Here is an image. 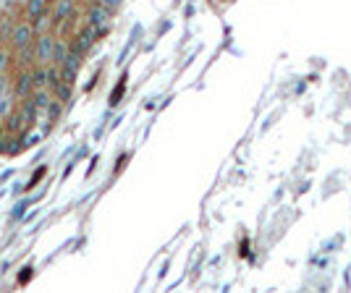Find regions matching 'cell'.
<instances>
[{"mask_svg": "<svg viewBox=\"0 0 351 293\" xmlns=\"http://www.w3.org/2000/svg\"><path fill=\"white\" fill-rule=\"evenodd\" d=\"M100 3H103V5L108 8V11H110V14H116L118 8H121V3H123V0H100Z\"/></svg>", "mask_w": 351, "mask_h": 293, "instance_id": "cell-13", "label": "cell"}, {"mask_svg": "<svg viewBox=\"0 0 351 293\" xmlns=\"http://www.w3.org/2000/svg\"><path fill=\"white\" fill-rule=\"evenodd\" d=\"M50 92H53V100H60V103L66 105V103H71V97H73V84H69V81L60 79Z\"/></svg>", "mask_w": 351, "mask_h": 293, "instance_id": "cell-7", "label": "cell"}, {"mask_svg": "<svg viewBox=\"0 0 351 293\" xmlns=\"http://www.w3.org/2000/svg\"><path fill=\"white\" fill-rule=\"evenodd\" d=\"M32 84L34 89H47V66H32Z\"/></svg>", "mask_w": 351, "mask_h": 293, "instance_id": "cell-11", "label": "cell"}, {"mask_svg": "<svg viewBox=\"0 0 351 293\" xmlns=\"http://www.w3.org/2000/svg\"><path fill=\"white\" fill-rule=\"evenodd\" d=\"M56 31H40L34 37L32 53H34V63L37 66H53V47H56Z\"/></svg>", "mask_w": 351, "mask_h": 293, "instance_id": "cell-3", "label": "cell"}, {"mask_svg": "<svg viewBox=\"0 0 351 293\" xmlns=\"http://www.w3.org/2000/svg\"><path fill=\"white\" fill-rule=\"evenodd\" d=\"M11 8H14V3H11V0H0V16L5 14V11H11Z\"/></svg>", "mask_w": 351, "mask_h": 293, "instance_id": "cell-14", "label": "cell"}, {"mask_svg": "<svg viewBox=\"0 0 351 293\" xmlns=\"http://www.w3.org/2000/svg\"><path fill=\"white\" fill-rule=\"evenodd\" d=\"M34 37H37L34 24H29L27 18H19L14 31H11V37H8V42H5V47H8L11 53H19V50H24V47H32Z\"/></svg>", "mask_w": 351, "mask_h": 293, "instance_id": "cell-2", "label": "cell"}, {"mask_svg": "<svg viewBox=\"0 0 351 293\" xmlns=\"http://www.w3.org/2000/svg\"><path fill=\"white\" fill-rule=\"evenodd\" d=\"M47 173H50V168H47V165H40V168H34V173H32V176L27 178L24 183H21L24 194H27V191L37 189V183H40V181H45V176H47Z\"/></svg>", "mask_w": 351, "mask_h": 293, "instance_id": "cell-8", "label": "cell"}, {"mask_svg": "<svg viewBox=\"0 0 351 293\" xmlns=\"http://www.w3.org/2000/svg\"><path fill=\"white\" fill-rule=\"evenodd\" d=\"M66 55H69V40H66V37H56V47H53V66H60Z\"/></svg>", "mask_w": 351, "mask_h": 293, "instance_id": "cell-10", "label": "cell"}, {"mask_svg": "<svg viewBox=\"0 0 351 293\" xmlns=\"http://www.w3.org/2000/svg\"><path fill=\"white\" fill-rule=\"evenodd\" d=\"M5 73H14V53L5 44H0V76Z\"/></svg>", "mask_w": 351, "mask_h": 293, "instance_id": "cell-9", "label": "cell"}, {"mask_svg": "<svg viewBox=\"0 0 351 293\" xmlns=\"http://www.w3.org/2000/svg\"><path fill=\"white\" fill-rule=\"evenodd\" d=\"M82 66H84V55H79V53L69 50V55H66V58H63V63L58 66L60 79H63V81H69V84H76Z\"/></svg>", "mask_w": 351, "mask_h": 293, "instance_id": "cell-4", "label": "cell"}, {"mask_svg": "<svg viewBox=\"0 0 351 293\" xmlns=\"http://www.w3.org/2000/svg\"><path fill=\"white\" fill-rule=\"evenodd\" d=\"M3 131H5V126H3V118H0V139H3Z\"/></svg>", "mask_w": 351, "mask_h": 293, "instance_id": "cell-15", "label": "cell"}, {"mask_svg": "<svg viewBox=\"0 0 351 293\" xmlns=\"http://www.w3.org/2000/svg\"><path fill=\"white\" fill-rule=\"evenodd\" d=\"M32 278H34V267H32V264H24V267L19 270V275H16V285H27Z\"/></svg>", "mask_w": 351, "mask_h": 293, "instance_id": "cell-12", "label": "cell"}, {"mask_svg": "<svg viewBox=\"0 0 351 293\" xmlns=\"http://www.w3.org/2000/svg\"><path fill=\"white\" fill-rule=\"evenodd\" d=\"M84 24H89L92 29H95V34H97V40L103 37V34H108V29H110V18H113V14L105 8L100 0H89L87 3V11H84Z\"/></svg>", "mask_w": 351, "mask_h": 293, "instance_id": "cell-1", "label": "cell"}, {"mask_svg": "<svg viewBox=\"0 0 351 293\" xmlns=\"http://www.w3.org/2000/svg\"><path fill=\"white\" fill-rule=\"evenodd\" d=\"M43 196H45V191H37V194H32V196H27V199H21V202H16L14 212H11V220L24 218V212L29 209V205H34V202H40Z\"/></svg>", "mask_w": 351, "mask_h": 293, "instance_id": "cell-6", "label": "cell"}, {"mask_svg": "<svg viewBox=\"0 0 351 293\" xmlns=\"http://www.w3.org/2000/svg\"><path fill=\"white\" fill-rule=\"evenodd\" d=\"M29 100H32V105H34V110H37V118H43L45 110H47V105L53 103V92H50V89H34Z\"/></svg>", "mask_w": 351, "mask_h": 293, "instance_id": "cell-5", "label": "cell"}]
</instances>
